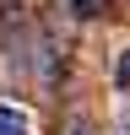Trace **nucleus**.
Here are the masks:
<instances>
[{
    "mask_svg": "<svg viewBox=\"0 0 130 135\" xmlns=\"http://www.w3.org/2000/svg\"><path fill=\"white\" fill-rule=\"evenodd\" d=\"M114 81H119V92H130V49L114 60Z\"/></svg>",
    "mask_w": 130,
    "mask_h": 135,
    "instance_id": "2",
    "label": "nucleus"
},
{
    "mask_svg": "<svg viewBox=\"0 0 130 135\" xmlns=\"http://www.w3.org/2000/svg\"><path fill=\"white\" fill-rule=\"evenodd\" d=\"M0 135H32V119L16 103H0Z\"/></svg>",
    "mask_w": 130,
    "mask_h": 135,
    "instance_id": "1",
    "label": "nucleus"
},
{
    "mask_svg": "<svg viewBox=\"0 0 130 135\" xmlns=\"http://www.w3.org/2000/svg\"><path fill=\"white\" fill-rule=\"evenodd\" d=\"M71 135H92V130H87V124H76V130H71Z\"/></svg>",
    "mask_w": 130,
    "mask_h": 135,
    "instance_id": "4",
    "label": "nucleus"
},
{
    "mask_svg": "<svg viewBox=\"0 0 130 135\" xmlns=\"http://www.w3.org/2000/svg\"><path fill=\"white\" fill-rule=\"evenodd\" d=\"M71 16H98V0H71Z\"/></svg>",
    "mask_w": 130,
    "mask_h": 135,
    "instance_id": "3",
    "label": "nucleus"
}]
</instances>
